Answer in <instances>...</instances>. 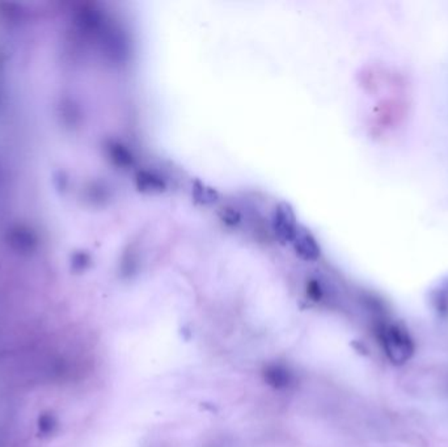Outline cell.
Segmentation results:
<instances>
[{
	"label": "cell",
	"mask_w": 448,
	"mask_h": 447,
	"mask_svg": "<svg viewBox=\"0 0 448 447\" xmlns=\"http://www.w3.org/2000/svg\"><path fill=\"white\" fill-rule=\"evenodd\" d=\"M380 345L388 360L396 365L407 363L414 356L416 344L407 328L399 324H383L378 328Z\"/></svg>",
	"instance_id": "6da1fadb"
},
{
	"label": "cell",
	"mask_w": 448,
	"mask_h": 447,
	"mask_svg": "<svg viewBox=\"0 0 448 447\" xmlns=\"http://www.w3.org/2000/svg\"><path fill=\"white\" fill-rule=\"evenodd\" d=\"M299 228L293 209L289 205H278L273 215V230L278 240L282 243H293Z\"/></svg>",
	"instance_id": "7a4b0ae2"
},
{
	"label": "cell",
	"mask_w": 448,
	"mask_h": 447,
	"mask_svg": "<svg viewBox=\"0 0 448 447\" xmlns=\"http://www.w3.org/2000/svg\"><path fill=\"white\" fill-rule=\"evenodd\" d=\"M263 380L268 386L272 389H290L294 383V374L291 370L281 363H270L263 371Z\"/></svg>",
	"instance_id": "3957f363"
},
{
	"label": "cell",
	"mask_w": 448,
	"mask_h": 447,
	"mask_svg": "<svg viewBox=\"0 0 448 447\" xmlns=\"http://www.w3.org/2000/svg\"><path fill=\"white\" fill-rule=\"evenodd\" d=\"M294 250L299 257L305 261H313L319 257L320 248L316 243L315 238L304 228H299L295 239L293 240Z\"/></svg>",
	"instance_id": "277c9868"
},
{
	"label": "cell",
	"mask_w": 448,
	"mask_h": 447,
	"mask_svg": "<svg viewBox=\"0 0 448 447\" xmlns=\"http://www.w3.org/2000/svg\"><path fill=\"white\" fill-rule=\"evenodd\" d=\"M138 188L148 193H160L166 189V183L160 177L150 172H142L137 176Z\"/></svg>",
	"instance_id": "5b68a950"
},
{
	"label": "cell",
	"mask_w": 448,
	"mask_h": 447,
	"mask_svg": "<svg viewBox=\"0 0 448 447\" xmlns=\"http://www.w3.org/2000/svg\"><path fill=\"white\" fill-rule=\"evenodd\" d=\"M54 428H55V420L51 415H45L39 418V429L44 433H50Z\"/></svg>",
	"instance_id": "8992f818"
}]
</instances>
